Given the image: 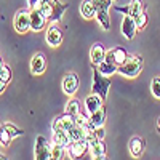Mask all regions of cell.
I'll list each match as a JSON object with an SVG mask.
<instances>
[{
	"mask_svg": "<svg viewBox=\"0 0 160 160\" xmlns=\"http://www.w3.org/2000/svg\"><path fill=\"white\" fill-rule=\"evenodd\" d=\"M37 7L45 15V18L48 19V22H58L62 18L64 11L69 8L68 3H62V2H59V0H48V2L40 3Z\"/></svg>",
	"mask_w": 160,
	"mask_h": 160,
	"instance_id": "cell-1",
	"label": "cell"
},
{
	"mask_svg": "<svg viewBox=\"0 0 160 160\" xmlns=\"http://www.w3.org/2000/svg\"><path fill=\"white\" fill-rule=\"evenodd\" d=\"M142 68H144V61L141 56L135 55V56H128L127 61L122 64V66H118V74L120 75H123L127 78H136L141 72H142Z\"/></svg>",
	"mask_w": 160,
	"mask_h": 160,
	"instance_id": "cell-2",
	"label": "cell"
},
{
	"mask_svg": "<svg viewBox=\"0 0 160 160\" xmlns=\"http://www.w3.org/2000/svg\"><path fill=\"white\" fill-rule=\"evenodd\" d=\"M96 8V21L104 31L111 29V16H109V8L112 7L114 0H93Z\"/></svg>",
	"mask_w": 160,
	"mask_h": 160,
	"instance_id": "cell-3",
	"label": "cell"
},
{
	"mask_svg": "<svg viewBox=\"0 0 160 160\" xmlns=\"http://www.w3.org/2000/svg\"><path fill=\"white\" fill-rule=\"evenodd\" d=\"M109 87H111V80L108 75H102L99 72V69L93 68V83H91V93H96L99 95L102 99L108 98V91H109Z\"/></svg>",
	"mask_w": 160,
	"mask_h": 160,
	"instance_id": "cell-4",
	"label": "cell"
},
{
	"mask_svg": "<svg viewBox=\"0 0 160 160\" xmlns=\"http://www.w3.org/2000/svg\"><path fill=\"white\" fill-rule=\"evenodd\" d=\"M13 26L18 34H26L28 31H31V10H18L15 15V21H13Z\"/></svg>",
	"mask_w": 160,
	"mask_h": 160,
	"instance_id": "cell-5",
	"label": "cell"
},
{
	"mask_svg": "<svg viewBox=\"0 0 160 160\" xmlns=\"http://www.w3.org/2000/svg\"><path fill=\"white\" fill-rule=\"evenodd\" d=\"M75 125V115H71L68 112H64L61 115H58L51 123V130L53 131H68Z\"/></svg>",
	"mask_w": 160,
	"mask_h": 160,
	"instance_id": "cell-6",
	"label": "cell"
},
{
	"mask_svg": "<svg viewBox=\"0 0 160 160\" xmlns=\"http://www.w3.org/2000/svg\"><path fill=\"white\" fill-rule=\"evenodd\" d=\"M47 22L48 19L45 18V15L40 11L38 7L31 10V31L32 32H40L47 28Z\"/></svg>",
	"mask_w": 160,
	"mask_h": 160,
	"instance_id": "cell-7",
	"label": "cell"
},
{
	"mask_svg": "<svg viewBox=\"0 0 160 160\" xmlns=\"http://www.w3.org/2000/svg\"><path fill=\"white\" fill-rule=\"evenodd\" d=\"M50 146L51 144H48L45 136H42V135L37 136V139H35V151H34L35 158L37 160H48V158H51Z\"/></svg>",
	"mask_w": 160,
	"mask_h": 160,
	"instance_id": "cell-8",
	"label": "cell"
},
{
	"mask_svg": "<svg viewBox=\"0 0 160 160\" xmlns=\"http://www.w3.org/2000/svg\"><path fill=\"white\" fill-rule=\"evenodd\" d=\"M45 40H47V43L50 47H53V48H56V47L61 45V42H62V31L56 26V22H53L50 28L47 29Z\"/></svg>",
	"mask_w": 160,
	"mask_h": 160,
	"instance_id": "cell-9",
	"label": "cell"
},
{
	"mask_svg": "<svg viewBox=\"0 0 160 160\" xmlns=\"http://www.w3.org/2000/svg\"><path fill=\"white\" fill-rule=\"evenodd\" d=\"M88 142L85 139H80V141H71V144L68 146V155L71 158H80L83 157L88 151Z\"/></svg>",
	"mask_w": 160,
	"mask_h": 160,
	"instance_id": "cell-10",
	"label": "cell"
},
{
	"mask_svg": "<svg viewBox=\"0 0 160 160\" xmlns=\"http://www.w3.org/2000/svg\"><path fill=\"white\" fill-rule=\"evenodd\" d=\"M78 85H80V80H78V75L75 72H71V74L64 75V78H62V91L66 93V95L72 96L74 93H77Z\"/></svg>",
	"mask_w": 160,
	"mask_h": 160,
	"instance_id": "cell-11",
	"label": "cell"
},
{
	"mask_svg": "<svg viewBox=\"0 0 160 160\" xmlns=\"http://www.w3.org/2000/svg\"><path fill=\"white\" fill-rule=\"evenodd\" d=\"M83 104H85V112L90 115L93 112H96L101 106H104V99L99 95H96V93H91V95H88L85 98V102Z\"/></svg>",
	"mask_w": 160,
	"mask_h": 160,
	"instance_id": "cell-12",
	"label": "cell"
},
{
	"mask_svg": "<svg viewBox=\"0 0 160 160\" xmlns=\"http://www.w3.org/2000/svg\"><path fill=\"white\" fill-rule=\"evenodd\" d=\"M47 69V59L43 53H35L31 59V72L34 75H42Z\"/></svg>",
	"mask_w": 160,
	"mask_h": 160,
	"instance_id": "cell-13",
	"label": "cell"
},
{
	"mask_svg": "<svg viewBox=\"0 0 160 160\" xmlns=\"http://www.w3.org/2000/svg\"><path fill=\"white\" fill-rule=\"evenodd\" d=\"M136 31H138V28H136L135 18H133L131 15H125V18L122 21V34H123V37L131 40L136 35Z\"/></svg>",
	"mask_w": 160,
	"mask_h": 160,
	"instance_id": "cell-14",
	"label": "cell"
},
{
	"mask_svg": "<svg viewBox=\"0 0 160 160\" xmlns=\"http://www.w3.org/2000/svg\"><path fill=\"white\" fill-rule=\"evenodd\" d=\"M128 148H130V154L131 157H141L144 154V149H146V141L141 138V136H135V138H131L130 144H128Z\"/></svg>",
	"mask_w": 160,
	"mask_h": 160,
	"instance_id": "cell-15",
	"label": "cell"
},
{
	"mask_svg": "<svg viewBox=\"0 0 160 160\" xmlns=\"http://www.w3.org/2000/svg\"><path fill=\"white\" fill-rule=\"evenodd\" d=\"M106 50L102 43H95L91 47V51H90V59L93 62V66H98L101 61H104V56H106Z\"/></svg>",
	"mask_w": 160,
	"mask_h": 160,
	"instance_id": "cell-16",
	"label": "cell"
},
{
	"mask_svg": "<svg viewBox=\"0 0 160 160\" xmlns=\"http://www.w3.org/2000/svg\"><path fill=\"white\" fill-rule=\"evenodd\" d=\"M88 152L91 158H106V144L102 139H96L93 144H90Z\"/></svg>",
	"mask_w": 160,
	"mask_h": 160,
	"instance_id": "cell-17",
	"label": "cell"
},
{
	"mask_svg": "<svg viewBox=\"0 0 160 160\" xmlns=\"http://www.w3.org/2000/svg\"><path fill=\"white\" fill-rule=\"evenodd\" d=\"M80 15L85 19H91L96 16V8H95V2L93 0H83L80 3Z\"/></svg>",
	"mask_w": 160,
	"mask_h": 160,
	"instance_id": "cell-18",
	"label": "cell"
},
{
	"mask_svg": "<svg viewBox=\"0 0 160 160\" xmlns=\"http://www.w3.org/2000/svg\"><path fill=\"white\" fill-rule=\"evenodd\" d=\"M90 123L95 128L104 127V123H106V109H104V106H101L96 112L90 114Z\"/></svg>",
	"mask_w": 160,
	"mask_h": 160,
	"instance_id": "cell-19",
	"label": "cell"
},
{
	"mask_svg": "<svg viewBox=\"0 0 160 160\" xmlns=\"http://www.w3.org/2000/svg\"><path fill=\"white\" fill-rule=\"evenodd\" d=\"M50 152H51V158L55 160H61L68 155V148H64L61 144H56V142H51L50 146Z\"/></svg>",
	"mask_w": 160,
	"mask_h": 160,
	"instance_id": "cell-20",
	"label": "cell"
},
{
	"mask_svg": "<svg viewBox=\"0 0 160 160\" xmlns=\"http://www.w3.org/2000/svg\"><path fill=\"white\" fill-rule=\"evenodd\" d=\"M51 142H56V144H61V146H64V148H68V146L71 144V138L68 135V131H53Z\"/></svg>",
	"mask_w": 160,
	"mask_h": 160,
	"instance_id": "cell-21",
	"label": "cell"
},
{
	"mask_svg": "<svg viewBox=\"0 0 160 160\" xmlns=\"http://www.w3.org/2000/svg\"><path fill=\"white\" fill-rule=\"evenodd\" d=\"M96 68L99 69V72H101L102 75H108V77L114 75V74L118 71V66H115V64H112V62H108V61H101Z\"/></svg>",
	"mask_w": 160,
	"mask_h": 160,
	"instance_id": "cell-22",
	"label": "cell"
},
{
	"mask_svg": "<svg viewBox=\"0 0 160 160\" xmlns=\"http://www.w3.org/2000/svg\"><path fill=\"white\" fill-rule=\"evenodd\" d=\"M112 53H114V62H115L117 66H122V64L127 61V58H128V51H127L123 47H115V48H112Z\"/></svg>",
	"mask_w": 160,
	"mask_h": 160,
	"instance_id": "cell-23",
	"label": "cell"
},
{
	"mask_svg": "<svg viewBox=\"0 0 160 160\" xmlns=\"http://www.w3.org/2000/svg\"><path fill=\"white\" fill-rule=\"evenodd\" d=\"M68 135L71 138V141H80V139H85V128L74 125L71 130H68Z\"/></svg>",
	"mask_w": 160,
	"mask_h": 160,
	"instance_id": "cell-24",
	"label": "cell"
},
{
	"mask_svg": "<svg viewBox=\"0 0 160 160\" xmlns=\"http://www.w3.org/2000/svg\"><path fill=\"white\" fill-rule=\"evenodd\" d=\"M142 11H144L142 0H131V3H130V15L133 18H136L138 15H141Z\"/></svg>",
	"mask_w": 160,
	"mask_h": 160,
	"instance_id": "cell-25",
	"label": "cell"
},
{
	"mask_svg": "<svg viewBox=\"0 0 160 160\" xmlns=\"http://www.w3.org/2000/svg\"><path fill=\"white\" fill-rule=\"evenodd\" d=\"M66 112L71 114V115H77L78 112H82V111H80V102H78V99L71 98V99L68 101V104H66Z\"/></svg>",
	"mask_w": 160,
	"mask_h": 160,
	"instance_id": "cell-26",
	"label": "cell"
},
{
	"mask_svg": "<svg viewBox=\"0 0 160 160\" xmlns=\"http://www.w3.org/2000/svg\"><path fill=\"white\" fill-rule=\"evenodd\" d=\"M11 139H13V136L10 135V131L5 127H0V144H2L3 148H8Z\"/></svg>",
	"mask_w": 160,
	"mask_h": 160,
	"instance_id": "cell-27",
	"label": "cell"
},
{
	"mask_svg": "<svg viewBox=\"0 0 160 160\" xmlns=\"http://www.w3.org/2000/svg\"><path fill=\"white\" fill-rule=\"evenodd\" d=\"M88 123H90V115H88L87 112H78V114L75 115V125L85 128Z\"/></svg>",
	"mask_w": 160,
	"mask_h": 160,
	"instance_id": "cell-28",
	"label": "cell"
},
{
	"mask_svg": "<svg viewBox=\"0 0 160 160\" xmlns=\"http://www.w3.org/2000/svg\"><path fill=\"white\" fill-rule=\"evenodd\" d=\"M3 127H5V128L10 131V135H11L13 138H16V136H22V135H24L22 128L16 127L15 123H10V122H7V123H3Z\"/></svg>",
	"mask_w": 160,
	"mask_h": 160,
	"instance_id": "cell-29",
	"label": "cell"
},
{
	"mask_svg": "<svg viewBox=\"0 0 160 160\" xmlns=\"http://www.w3.org/2000/svg\"><path fill=\"white\" fill-rule=\"evenodd\" d=\"M135 22H136V28H138V31H142L146 26H148V22H149V18H148V15H146V11H142L141 15H138L136 18H135Z\"/></svg>",
	"mask_w": 160,
	"mask_h": 160,
	"instance_id": "cell-30",
	"label": "cell"
},
{
	"mask_svg": "<svg viewBox=\"0 0 160 160\" xmlns=\"http://www.w3.org/2000/svg\"><path fill=\"white\" fill-rule=\"evenodd\" d=\"M151 91H152V95L160 99V77H154L152 78V82H151Z\"/></svg>",
	"mask_w": 160,
	"mask_h": 160,
	"instance_id": "cell-31",
	"label": "cell"
},
{
	"mask_svg": "<svg viewBox=\"0 0 160 160\" xmlns=\"http://www.w3.org/2000/svg\"><path fill=\"white\" fill-rule=\"evenodd\" d=\"M11 77H13V74H11V69H10L8 66L5 64V66H3V69H2V72H0V78H2V80H5L7 83H10Z\"/></svg>",
	"mask_w": 160,
	"mask_h": 160,
	"instance_id": "cell-32",
	"label": "cell"
},
{
	"mask_svg": "<svg viewBox=\"0 0 160 160\" xmlns=\"http://www.w3.org/2000/svg\"><path fill=\"white\" fill-rule=\"evenodd\" d=\"M96 136H98L99 139H104V136H106V131H104V127H99V128H96Z\"/></svg>",
	"mask_w": 160,
	"mask_h": 160,
	"instance_id": "cell-33",
	"label": "cell"
},
{
	"mask_svg": "<svg viewBox=\"0 0 160 160\" xmlns=\"http://www.w3.org/2000/svg\"><path fill=\"white\" fill-rule=\"evenodd\" d=\"M37 5H38V0H28V7H29V10L35 8Z\"/></svg>",
	"mask_w": 160,
	"mask_h": 160,
	"instance_id": "cell-34",
	"label": "cell"
},
{
	"mask_svg": "<svg viewBox=\"0 0 160 160\" xmlns=\"http://www.w3.org/2000/svg\"><path fill=\"white\" fill-rule=\"evenodd\" d=\"M7 82H5V80H2V78H0V93H3L5 91V88H7Z\"/></svg>",
	"mask_w": 160,
	"mask_h": 160,
	"instance_id": "cell-35",
	"label": "cell"
},
{
	"mask_svg": "<svg viewBox=\"0 0 160 160\" xmlns=\"http://www.w3.org/2000/svg\"><path fill=\"white\" fill-rule=\"evenodd\" d=\"M3 66H5V62H3L2 56H0V72H2V69H3Z\"/></svg>",
	"mask_w": 160,
	"mask_h": 160,
	"instance_id": "cell-36",
	"label": "cell"
},
{
	"mask_svg": "<svg viewBox=\"0 0 160 160\" xmlns=\"http://www.w3.org/2000/svg\"><path fill=\"white\" fill-rule=\"evenodd\" d=\"M157 130H158V131H160V117H158V118H157Z\"/></svg>",
	"mask_w": 160,
	"mask_h": 160,
	"instance_id": "cell-37",
	"label": "cell"
},
{
	"mask_svg": "<svg viewBox=\"0 0 160 160\" xmlns=\"http://www.w3.org/2000/svg\"><path fill=\"white\" fill-rule=\"evenodd\" d=\"M45 2H48V0H38V5L40 3H45Z\"/></svg>",
	"mask_w": 160,
	"mask_h": 160,
	"instance_id": "cell-38",
	"label": "cell"
},
{
	"mask_svg": "<svg viewBox=\"0 0 160 160\" xmlns=\"http://www.w3.org/2000/svg\"><path fill=\"white\" fill-rule=\"evenodd\" d=\"M0 158H7V157H5L3 154H0Z\"/></svg>",
	"mask_w": 160,
	"mask_h": 160,
	"instance_id": "cell-39",
	"label": "cell"
}]
</instances>
